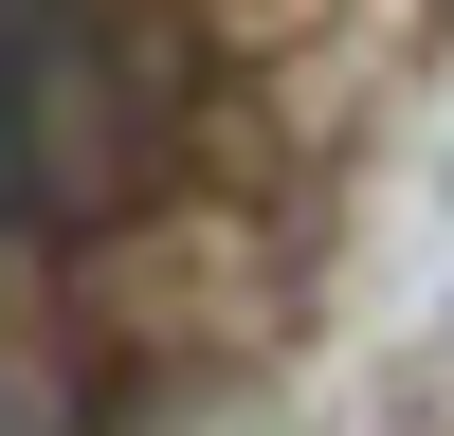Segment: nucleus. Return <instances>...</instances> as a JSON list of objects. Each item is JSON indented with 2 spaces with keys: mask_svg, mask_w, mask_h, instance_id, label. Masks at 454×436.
Here are the masks:
<instances>
[{
  "mask_svg": "<svg viewBox=\"0 0 454 436\" xmlns=\"http://www.w3.org/2000/svg\"><path fill=\"white\" fill-rule=\"evenodd\" d=\"M0 436H55V400H36V382H19V363H0Z\"/></svg>",
  "mask_w": 454,
  "mask_h": 436,
  "instance_id": "nucleus-1",
  "label": "nucleus"
}]
</instances>
